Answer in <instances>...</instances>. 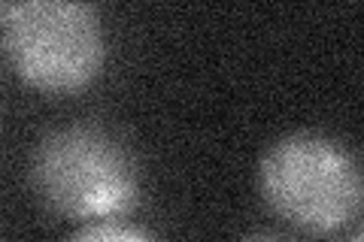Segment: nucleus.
<instances>
[{
  "instance_id": "1",
  "label": "nucleus",
  "mask_w": 364,
  "mask_h": 242,
  "mask_svg": "<svg viewBox=\"0 0 364 242\" xmlns=\"http://www.w3.org/2000/svg\"><path fill=\"white\" fill-rule=\"evenodd\" d=\"M43 209L70 221H112L140 203V164L104 124L76 121L43 133L28 164Z\"/></svg>"
},
{
  "instance_id": "2",
  "label": "nucleus",
  "mask_w": 364,
  "mask_h": 242,
  "mask_svg": "<svg viewBox=\"0 0 364 242\" xmlns=\"http://www.w3.org/2000/svg\"><path fill=\"white\" fill-rule=\"evenodd\" d=\"M255 182L267 209L306 233H337L361 212L358 158L322 131H291L273 140L258 158Z\"/></svg>"
},
{
  "instance_id": "3",
  "label": "nucleus",
  "mask_w": 364,
  "mask_h": 242,
  "mask_svg": "<svg viewBox=\"0 0 364 242\" xmlns=\"http://www.w3.org/2000/svg\"><path fill=\"white\" fill-rule=\"evenodd\" d=\"M0 55L40 94H76L104 73L107 33L91 4H0Z\"/></svg>"
},
{
  "instance_id": "4",
  "label": "nucleus",
  "mask_w": 364,
  "mask_h": 242,
  "mask_svg": "<svg viewBox=\"0 0 364 242\" xmlns=\"http://www.w3.org/2000/svg\"><path fill=\"white\" fill-rule=\"evenodd\" d=\"M67 242H161L155 233H149L146 227H136V224H128V221H91L85 224L82 230L67 239Z\"/></svg>"
},
{
  "instance_id": "5",
  "label": "nucleus",
  "mask_w": 364,
  "mask_h": 242,
  "mask_svg": "<svg viewBox=\"0 0 364 242\" xmlns=\"http://www.w3.org/2000/svg\"><path fill=\"white\" fill-rule=\"evenodd\" d=\"M240 242H294V239L282 236V233H270V230H261V233H252V236H246Z\"/></svg>"
},
{
  "instance_id": "6",
  "label": "nucleus",
  "mask_w": 364,
  "mask_h": 242,
  "mask_svg": "<svg viewBox=\"0 0 364 242\" xmlns=\"http://www.w3.org/2000/svg\"><path fill=\"white\" fill-rule=\"evenodd\" d=\"M346 242H364V233H361V230H355V233H352Z\"/></svg>"
}]
</instances>
